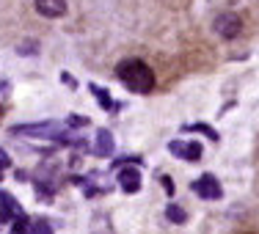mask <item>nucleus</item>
I'll list each match as a JSON object with an SVG mask.
<instances>
[{"label":"nucleus","instance_id":"12","mask_svg":"<svg viewBox=\"0 0 259 234\" xmlns=\"http://www.w3.org/2000/svg\"><path fill=\"white\" fill-rule=\"evenodd\" d=\"M28 231H41V234H47V231H53V229H50V223H47V220H36V223L28 226Z\"/></svg>","mask_w":259,"mask_h":234},{"label":"nucleus","instance_id":"10","mask_svg":"<svg viewBox=\"0 0 259 234\" xmlns=\"http://www.w3.org/2000/svg\"><path fill=\"white\" fill-rule=\"evenodd\" d=\"M165 218H168L171 223H185V218H188V215H185V209H180L177 204H171L168 209H165Z\"/></svg>","mask_w":259,"mask_h":234},{"label":"nucleus","instance_id":"6","mask_svg":"<svg viewBox=\"0 0 259 234\" xmlns=\"http://www.w3.org/2000/svg\"><path fill=\"white\" fill-rule=\"evenodd\" d=\"M36 11L41 17H64L66 14V0H36Z\"/></svg>","mask_w":259,"mask_h":234},{"label":"nucleus","instance_id":"13","mask_svg":"<svg viewBox=\"0 0 259 234\" xmlns=\"http://www.w3.org/2000/svg\"><path fill=\"white\" fill-rule=\"evenodd\" d=\"M28 226H30V220L25 218V215H17V223H14V231H17V234H22V231H28Z\"/></svg>","mask_w":259,"mask_h":234},{"label":"nucleus","instance_id":"16","mask_svg":"<svg viewBox=\"0 0 259 234\" xmlns=\"http://www.w3.org/2000/svg\"><path fill=\"white\" fill-rule=\"evenodd\" d=\"M0 171H3V168H0Z\"/></svg>","mask_w":259,"mask_h":234},{"label":"nucleus","instance_id":"3","mask_svg":"<svg viewBox=\"0 0 259 234\" xmlns=\"http://www.w3.org/2000/svg\"><path fill=\"white\" fill-rule=\"evenodd\" d=\"M215 30H218L224 39H234V36L243 30V22H240L237 14H221L218 20H215Z\"/></svg>","mask_w":259,"mask_h":234},{"label":"nucleus","instance_id":"14","mask_svg":"<svg viewBox=\"0 0 259 234\" xmlns=\"http://www.w3.org/2000/svg\"><path fill=\"white\" fill-rule=\"evenodd\" d=\"M160 182H163V188H165V193H174V184H171V179H168V176H160Z\"/></svg>","mask_w":259,"mask_h":234},{"label":"nucleus","instance_id":"7","mask_svg":"<svg viewBox=\"0 0 259 234\" xmlns=\"http://www.w3.org/2000/svg\"><path fill=\"white\" fill-rule=\"evenodd\" d=\"M17 215H22V212H20V207H17L14 196H9V193H3V190H0V220H6V223H9L11 218H17Z\"/></svg>","mask_w":259,"mask_h":234},{"label":"nucleus","instance_id":"15","mask_svg":"<svg viewBox=\"0 0 259 234\" xmlns=\"http://www.w3.org/2000/svg\"><path fill=\"white\" fill-rule=\"evenodd\" d=\"M9 163H11V160H9V155H6L3 149H0V168H9Z\"/></svg>","mask_w":259,"mask_h":234},{"label":"nucleus","instance_id":"11","mask_svg":"<svg viewBox=\"0 0 259 234\" xmlns=\"http://www.w3.org/2000/svg\"><path fill=\"white\" fill-rule=\"evenodd\" d=\"M91 91H94V97L105 105V108H113V102H110V97H108V91H105V88H100V85H91Z\"/></svg>","mask_w":259,"mask_h":234},{"label":"nucleus","instance_id":"2","mask_svg":"<svg viewBox=\"0 0 259 234\" xmlns=\"http://www.w3.org/2000/svg\"><path fill=\"white\" fill-rule=\"evenodd\" d=\"M14 135H20V132H25V135H36V138H55V135H61L64 132V127L61 124H25V127H14L11 130Z\"/></svg>","mask_w":259,"mask_h":234},{"label":"nucleus","instance_id":"9","mask_svg":"<svg viewBox=\"0 0 259 234\" xmlns=\"http://www.w3.org/2000/svg\"><path fill=\"white\" fill-rule=\"evenodd\" d=\"M97 152H100L102 157H108L110 152H113V141H110V132L102 130L100 135H97Z\"/></svg>","mask_w":259,"mask_h":234},{"label":"nucleus","instance_id":"4","mask_svg":"<svg viewBox=\"0 0 259 234\" xmlns=\"http://www.w3.org/2000/svg\"><path fill=\"white\" fill-rule=\"evenodd\" d=\"M193 190L201 196V199H209V201H218L221 199V184H218V179L215 176H201L199 182H193Z\"/></svg>","mask_w":259,"mask_h":234},{"label":"nucleus","instance_id":"5","mask_svg":"<svg viewBox=\"0 0 259 234\" xmlns=\"http://www.w3.org/2000/svg\"><path fill=\"white\" fill-rule=\"evenodd\" d=\"M168 149H171V155L185 157V160H193V163L201 157V146L199 144H180V141H171Z\"/></svg>","mask_w":259,"mask_h":234},{"label":"nucleus","instance_id":"1","mask_svg":"<svg viewBox=\"0 0 259 234\" xmlns=\"http://www.w3.org/2000/svg\"><path fill=\"white\" fill-rule=\"evenodd\" d=\"M119 80L127 85L130 91H138V94H149L155 88V75L146 64L141 61H121L119 64Z\"/></svg>","mask_w":259,"mask_h":234},{"label":"nucleus","instance_id":"8","mask_svg":"<svg viewBox=\"0 0 259 234\" xmlns=\"http://www.w3.org/2000/svg\"><path fill=\"white\" fill-rule=\"evenodd\" d=\"M119 184H121V190H127V193H135V190L141 188L138 171H135V168H124V171L119 174Z\"/></svg>","mask_w":259,"mask_h":234}]
</instances>
